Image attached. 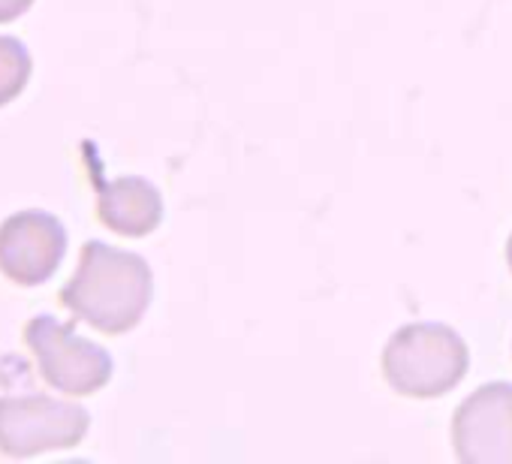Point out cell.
Returning a JSON list of instances; mask_svg holds the SVG:
<instances>
[{"label":"cell","mask_w":512,"mask_h":464,"mask_svg":"<svg viewBox=\"0 0 512 464\" xmlns=\"http://www.w3.org/2000/svg\"><path fill=\"white\" fill-rule=\"evenodd\" d=\"M97 214L100 220L127 239H142L160 226L163 199L145 178L127 175L97 184Z\"/></svg>","instance_id":"obj_7"},{"label":"cell","mask_w":512,"mask_h":464,"mask_svg":"<svg viewBox=\"0 0 512 464\" xmlns=\"http://www.w3.org/2000/svg\"><path fill=\"white\" fill-rule=\"evenodd\" d=\"M25 344L43 380L64 395H94L112 380V356L82 338L73 320L61 323L52 314H40L25 326Z\"/></svg>","instance_id":"obj_3"},{"label":"cell","mask_w":512,"mask_h":464,"mask_svg":"<svg viewBox=\"0 0 512 464\" xmlns=\"http://www.w3.org/2000/svg\"><path fill=\"white\" fill-rule=\"evenodd\" d=\"M34 7V0H0V25L16 22L19 16H25Z\"/></svg>","instance_id":"obj_9"},{"label":"cell","mask_w":512,"mask_h":464,"mask_svg":"<svg viewBox=\"0 0 512 464\" xmlns=\"http://www.w3.org/2000/svg\"><path fill=\"white\" fill-rule=\"evenodd\" d=\"M506 260H509V269H512V236H509V242H506Z\"/></svg>","instance_id":"obj_10"},{"label":"cell","mask_w":512,"mask_h":464,"mask_svg":"<svg viewBox=\"0 0 512 464\" xmlns=\"http://www.w3.org/2000/svg\"><path fill=\"white\" fill-rule=\"evenodd\" d=\"M91 428L85 407L31 392L0 398V452L13 458H31L49 449H70L82 443Z\"/></svg>","instance_id":"obj_4"},{"label":"cell","mask_w":512,"mask_h":464,"mask_svg":"<svg viewBox=\"0 0 512 464\" xmlns=\"http://www.w3.org/2000/svg\"><path fill=\"white\" fill-rule=\"evenodd\" d=\"M31 70L34 61L28 46L16 37H0V106L13 103L25 91Z\"/></svg>","instance_id":"obj_8"},{"label":"cell","mask_w":512,"mask_h":464,"mask_svg":"<svg viewBox=\"0 0 512 464\" xmlns=\"http://www.w3.org/2000/svg\"><path fill=\"white\" fill-rule=\"evenodd\" d=\"M452 443L464 464H512V383L479 386L455 410Z\"/></svg>","instance_id":"obj_6"},{"label":"cell","mask_w":512,"mask_h":464,"mask_svg":"<svg viewBox=\"0 0 512 464\" xmlns=\"http://www.w3.org/2000/svg\"><path fill=\"white\" fill-rule=\"evenodd\" d=\"M470 365L467 344L458 332L437 323L398 329L383 350L386 383L407 398H437L452 392Z\"/></svg>","instance_id":"obj_2"},{"label":"cell","mask_w":512,"mask_h":464,"mask_svg":"<svg viewBox=\"0 0 512 464\" xmlns=\"http://www.w3.org/2000/svg\"><path fill=\"white\" fill-rule=\"evenodd\" d=\"M67 254L64 223L40 208L10 214L0 223V272L19 287L49 281Z\"/></svg>","instance_id":"obj_5"},{"label":"cell","mask_w":512,"mask_h":464,"mask_svg":"<svg viewBox=\"0 0 512 464\" xmlns=\"http://www.w3.org/2000/svg\"><path fill=\"white\" fill-rule=\"evenodd\" d=\"M151 296L154 275L139 254L88 242L76 275L61 290V305L103 335H124L139 326Z\"/></svg>","instance_id":"obj_1"}]
</instances>
